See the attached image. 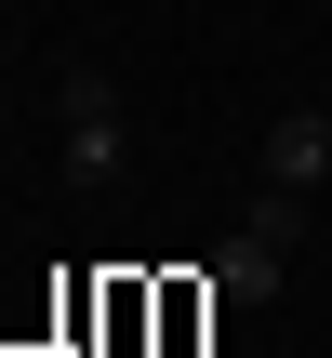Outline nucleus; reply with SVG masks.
<instances>
[{
  "label": "nucleus",
  "mask_w": 332,
  "mask_h": 358,
  "mask_svg": "<svg viewBox=\"0 0 332 358\" xmlns=\"http://www.w3.org/2000/svg\"><path fill=\"white\" fill-rule=\"evenodd\" d=\"M53 120H67V186H120V159H133V120H120L106 66H67V80H53Z\"/></svg>",
  "instance_id": "1"
},
{
  "label": "nucleus",
  "mask_w": 332,
  "mask_h": 358,
  "mask_svg": "<svg viewBox=\"0 0 332 358\" xmlns=\"http://www.w3.org/2000/svg\"><path fill=\"white\" fill-rule=\"evenodd\" d=\"M213 306H279V239H253V226H240V239L213 252Z\"/></svg>",
  "instance_id": "3"
},
{
  "label": "nucleus",
  "mask_w": 332,
  "mask_h": 358,
  "mask_svg": "<svg viewBox=\"0 0 332 358\" xmlns=\"http://www.w3.org/2000/svg\"><path fill=\"white\" fill-rule=\"evenodd\" d=\"M266 186H306V199L332 186V106H279L266 120Z\"/></svg>",
  "instance_id": "2"
},
{
  "label": "nucleus",
  "mask_w": 332,
  "mask_h": 358,
  "mask_svg": "<svg viewBox=\"0 0 332 358\" xmlns=\"http://www.w3.org/2000/svg\"><path fill=\"white\" fill-rule=\"evenodd\" d=\"M306 213H319V199H306V186H253V213H240V226H253V239H279V252H293V239H306Z\"/></svg>",
  "instance_id": "4"
}]
</instances>
